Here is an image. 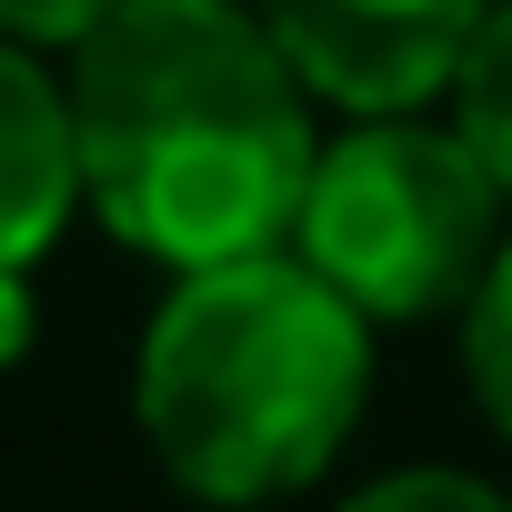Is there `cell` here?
<instances>
[{"instance_id":"3","label":"cell","mask_w":512,"mask_h":512,"mask_svg":"<svg viewBox=\"0 0 512 512\" xmlns=\"http://www.w3.org/2000/svg\"><path fill=\"white\" fill-rule=\"evenodd\" d=\"M502 231L512 201L472 161V141L442 111H382L322 131L282 251L322 272L372 332H402V322H462Z\"/></svg>"},{"instance_id":"1","label":"cell","mask_w":512,"mask_h":512,"mask_svg":"<svg viewBox=\"0 0 512 512\" xmlns=\"http://www.w3.org/2000/svg\"><path fill=\"white\" fill-rule=\"evenodd\" d=\"M81 211L151 272H211L282 251L322 101L251 0H121L61 51Z\"/></svg>"},{"instance_id":"6","label":"cell","mask_w":512,"mask_h":512,"mask_svg":"<svg viewBox=\"0 0 512 512\" xmlns=\"http://www.w3.org/2000/svg\"><path fill=\"white\" fill-rule=\"evenodd\" d=\"M442 121L472 141V161L512 201V0H492V11L472 21V41L452 61V91H442Z\"/></svg>"},{"instance_id":"2","label":"cell","mask_w":512,"mask_h":512,"mask_svg":"<svg viewBox=\"0 0 512 512\" xmlns=\"http://www.w3.org/2000/svg\"><path fill=\"white\" fill-rule=\"evenodd\" d=\"M372 412V322L292 251L171 272L131 352V422L161 482L201 512L312 492Z\"/></svg>"},{"instance_id":"8","label":"cell","mask_w":512,"mask_h":512,"mask_svg":"<svg viewBox=\"0 0 512 512\" xmlns=\"http://www.w3.org/2000/svg\"><path fill=\"white\" fill-rule=\"evenodd\" d=\"M332 512H512V492L482 482V472H462V462H402V472L342 492Z\"/></svg>"},{"instance_id":"4","label":"cell","mask_w":512,"mask_h":512,"mask_svg":"<svg viewBox=\"0 0 512 512\" xmlns=\"http://www.w3.org/2000/svg\"><path fill=\"white\" fill-rule=\"evenodd\" d=\"M251 11L332 121H382L442 111L452 61L492 0H251Z\"/></svg>"},{"instance_id":"5","label":"cell","mask_w":512,"mask_h":512,"mask_svg":"<svg viewBox=\"0 0 512 512\" xmlns=\"http://www.w3.org/2000/svg\"><path fill=\"white\" fill-rule=\"evenodd\" d=\"M71 221H81L71 91H61L51 51L0 41V272H41Z\"/></svg>"},{"instance_id":"9","label":"cell","mask_w":512,"mask_h":512,"mask_svg":"<svg viewBox=\"0 0 512 512\" xmlns=\"http://www.w3.org/2000/svg\"><path fill=\"white\" fill-rule=\"evenodd\" d=\"M121 0H0V41L21 51H71L81 31H101Z\"/></svg>"},{"instance_id":"7","label":"cell","mask_w":512,"mask_h":512,"mask_svg":"<svg viewBox=\"0 0 512 512\" xmlns=\"http://www.w3.org/2000/svg\"><path fill=\"white\" fill-rule=\"evenodd\" d=\"M462 392H472V412L492 422V442H512V231H502V251H492V272L472 282V302H462Z\"/></svg>"},{"instance_id":"10","label":"cell","mask_w":512,"mask_h":512,"mask_svg":"<svg viewBox=\"0 0 512 512\" xmlns=\"http://www.w3.org/2000/svg\"><path fill=\"white\" fill-rule=\"evenodd\" d=\"M41 352V272H0V372Z\"/></svg>"}]
</instances>
